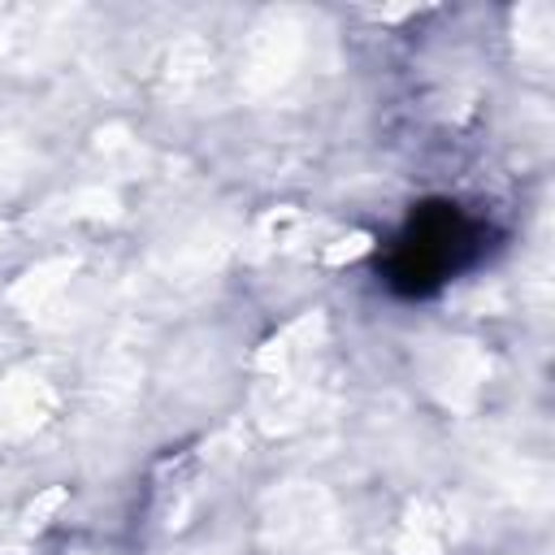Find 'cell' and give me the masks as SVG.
<instances>
[{"label":"cell","instance_id":"1","mask_svg":"<svg viewBox=\"0 0 555 555\" xmlns=\"http://www.w3.org/2000/svg\"><path fill=\"white\" fill-rule=\"evenodd\" d=\"M464 243V221L455 212H434L412 225L408 238H399L395 278H408L412 291H425L429 282H442L447 269H455V251Z\"/></svg>","mask_w":555,"mask_h":555}]
</instances>
